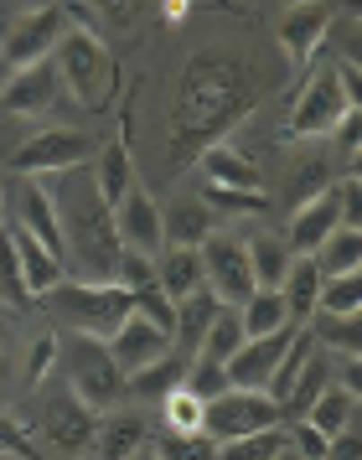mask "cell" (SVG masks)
<instances>
[{"label": "cell", "mask_w": 362, "mask_h": 460, "mask_svg": "<svg viewBox=\"0 0 362 460\" xmlns=\"http://www.w3.org/2000/svg\"><path fill=\"white\" fill-rule=\"evenodd\" d=\"M259 104V78L243 47H197L171 88V176H187L202 150L223 146Z\"/></svg>", "instance_id": "6da1fadb"}, {"label": "cell", "mask_w": 362, "mask_h": 460, "mask_svg": "<svg viewBox=\"0 0 362 460\" xmlns=\"http://www.w3.org/2000/svg\"><path fill=\"white\" fill-rule=\"evenodd\" d=\"M52 187V181H47ZM52 202H57V223H63V259H73L88 279H99V285H114V264H119V233H114V212L99 202V191L88 176L78 181H67L63 191H52Z\"/></svg>", "instance_id": "7a4b0ae2"}, {"label": "cell", "mask_w": 362, "mask_h": 460, "mask_svg": "<svg viewBox=\"0 0 362 460\" xmlns=\"http://www.w3.org/2000/svg\"><path fill=\"white\" fill-rule=\"evenodd\" d=\"M52 67L63 78V93L78 109L104 114L119 99V63H114V52L104 47V37L88 31V26H67L57 52H52Z\"/></svg>", "instance_id": "3957f363"}, {"label": "cell", "mask_w": 362, "mask_h": 460, "mask_svg": "<svg viewBox=\"0 0 362 460\" xmlns=\"http://www.w3.org/2000/svg\"><path fill=\"white\" fill-rule=\"evenodd\" d=\"M57 367L67 373V388L84 398L93 414H109L125 403V367L114 362L109 341L84 332H67L57 336Z\"/></svg>", "instance_id": "277c9868"}, {"label": "cell", "mask_w": 362, "mask_h": 460, "mask_svg": "<svg viewBox=\"0 0 362 460\" xmlns=\"http://www.w3.org/2000/svg\"><path fill=\"white\" fill-rule=\"evenodd\" d=\"M47 315H57L67 332H84V336H109L119 332V321L129 315V290L125 285H99V279H57L47 290Z\"/></svg>", "instance_id": "5b68a950"}, {"label": "cell", "mask_w": 362, "mask_h": 460, "mask_svg": "<svg viewBox=\"0 0 362 460\" xmlns=\"http://www.w3.org/2000/svg\"><path fill=\"white\" fill-rule=\"evenodd\" d=\"M275 424H285V414H279V403L264 388H223L217 398L202 403V435L217 439V445L275 429Z\"/></svg>", "instance_id": "8992f818"}, {"label": "cell", "mask_w": 362, "mask_h": 460, "mask_svg": "<svg viewBox=\"0 0 362 460\" xmlns=\"http://www.w3.org/2000/svg\"><path fill=\"white\" fill-rule=\"evenodd\" d=\"M358 99L341 88L337 78V63L331 67H316V78L300 88L296 109H290V119H285V140H321V135H331L341 125V114H352Z\"/></svg>", "instance_id": "52a82bcc"}, {"label": "cell", "mask_w": 362, "mask_h": 460, "mask_svg": "<svg viewBox=\"0 0 362 460\" xmlns=\"http://www.w3.org/2000/svg\"><path fill=\"white\" fill-rule=\"evenodd\" d=\"M93 140L84 129H37L16 155H11V171L16 176H31V181H47V176H63V171H84L93 161Z\"/></svg>", "instance_id": "ba28073f"}, {"label": "cell", "mask_w": 362, "mask_h": 460, "mask_svg": "<svg viewBox=\"0 0 362 460\" xmlns=\"http://www.w3.org/2000/svg\"><path fill=\"white\" fill-rule=\"evenodd\" d=\"M67 26L73 22H67L63 5H31V11H22V16L11 22V31H5V42H0L5 73H22V67H31V63H47V58L57 52Z\"/></svg>", "instance_id": "9c48e42d"}, {"label": "cell", "mask_w": 362, "mask_h": 460, "mask_svg": "<svg viewBox=\"0 0 362 460\" xmlns=\"http://www.w3.org/2000/svg\"><path fill=\"white\" fill-rule=\"evenodd\" d=\"M202 279L207 290L217 295V305H243L254 295V270H249V238H234L228 228H217L207 243H202Z\"/></svg>", "instance_id": "30bf717a"}, {"label": "cell", "mask_w": 362, "mask_h": 460, "mask_svg": "<svg viewBox=\"0 0 362 460\" xmlns=\"http://www.w3.org/2000/svg\"><path fill=\"white\" fill-rule=\"evenodd\" d=\"M93 429H99V414H93L73 388H67V394H52L42 403V424H37V435L52 445V456H63V460L88 456V450H93Z\"/></svg>", "instance_id": "8fae6325"}, {"label": "cell", "mask_w": 362, "mask_h": 460, "mask_svg": "<svg viewBox=\"0 0 362 460\" xmlns=\"http://www.w3.org/2000/svg\"><path fill=\"white\" fill-rule=\"evenodd\" d=\"M326 31H331V5H326V0H290L275 22V37H279V47H285V63L290 67L311 63L316 47L326 42Z\"/></svg>", "instance_id": "7c38bea8"}, {"label": "cell", "mask_w": 362, "mask_h": 460, "mask_svg": "<svg viewBox=\"0 0 362 460\" xmlns=\"http://www.w3.org/2000/svg\"><path fill=\"white\" fill-rule=\"evenodd\" d=\"M109 212H114V233H119V243H125V249L150 253V259L166 249V233H161V202L140 187V176L129 181V191Z\"/></svg>", "instance_id": "4fadbf2b"}, {"label": "cell", "mask_w": 362, "mask_h": 460, "mask_svg": "<svg viewBox=\"0 0 362 460\" xmlns=\"http://www.w3.org/2000/svg\"><path fill=\"white\" fill-rule=\"evenodd\" d=\"M296 332L300 326H279V332H269V336H249V341L223 362V367H228V383H234V388H264V383L275 377L285 347L296 341Z\"/></svg>", "instance_id": "5bb4252c"}, {"label": "cell", "mask_w": 362, "mask_h": 460, "mask_svg": "<svg viewBox=\"0 0 362 460\" xmlns=\"http://www.w3.org/2000/svg\"><path fill=\"white\" fill-rule=\"evenodd\" d=\"M150 435H155V424H150V414L135 403H119V409H109L104 419H99V429H93V450H99V460H129L140 456L150 445Z\"/></svg>", "instance_id": "9a60e30c"}, {"label": "cell", "mask_w": 362, "mask_h": 460, "mask_svg": "<svg viewBox=\"0 0 362 460\" xmlns=\"http://www.w3.org/2000/svg\"><path fill=\"white\" fill-rule=\"evenodd\" d=\"M88 166H93V171H88V181H93V191H99V202L114 208V202L129 191V181L140 176V171H135V155H129V125H125V119H119V129L109 135L104 146L93 150V161H88Z\"/></svg>", "instance_id": "2e32d148"}, {"label": "cell", "mask_w": 362, "mask_h": 460, "mask_svg": "<svg viewBox=\"0 0 362 460\" xmlns=\"http://www.w3.org/2000/svg\"><path fill=\"white\" fill-rule=\"evenodd\" d=\"M0 99H5V109H11V114H52V109H57V99H63V78H57L52 58H47V63L22 67V73H5Z\"/></svg>", "instance_id": "e0dca14e"}, {"label": "cell", "mask_w": 362, "mask_h": 460, "mask_svg": "<svg viewBox=\"0 0 362 460\" xmlns=\"http://www.w3.org/2000/svg\"><path fill=\"white\" fill-rule=\"evenodd\" d=\"M337 228H341V202H337V187H326L321 197H311V202H300L290 212L285 243H290V253H316Z\"/></svg>", "instance_id": "ac0fdd59"}, {"label": "cell", "mask_w": 362, "mask_h": 460, "mask_svg": "<svg viewBox=\"0 0 362 460\" xmlns=\"http://www.w3.org/2000/svg\"><path fill=\"white\" fill-rule=\"evenodd\" d=\"M223 228V217H217L202 197H176L171 208H161V233H166V249H202L213 233Z\"/></svg>", "instance_id": "d6986e66"}, {"label": "cell", "mask_w": 362, "mask_h": 460, "mask_svg": "<svg viewBox=\"0 0 362 460\" xmlns=\"http://www.w3.org/2000/svg\"><path fill=\"white\" fill-rule=\"evenodd\" d=\"M192 176L202 181V187H217V191H264L259 187V166L243 155V150H234L228 140L213 150H202L192 161Z\"/></svg>", "instance_id": "ffe728a7"}, {"label": "cell", "mask_w": 362, "mask_h": 460, "mask_svg": "<svg viewBox=\"0 0 362 460\" xmlns=\"http://www.w3.org/2000/svg\"><path fill=\"white\" fill-rule=\"evenodd\" d=\"M171 347H176V341H171L161 326L140 321V315H125V321H119V332L109 336V352H114V362H119L125 373L146 367V362H155V357H166Z\"/></svg>", "instance_id": "44dd1931"}, {"label": "cell", "mask_w": 362, "mask_h": 460, "mask_svg": "<svg viewBox=\"0 0 362 460\" xmlns=\"http://www.w3.org/2000/svg\"><path fill=\"white\" fill-rule=\"evenodd\" d=\"M187 367H192V357L171 347L166 357H155V362H146V367L125 373V398H135V403H146V398L161 403L166 394H176V388L187 383Z\"/></svg>", "instance_id": "7402d4cb"}, {"label": "cell", "mask_w": 362, "mask_h": 460, "mask_svg": "<svg viewBox=\"0 0 362 460\" xmlns=\"http://www.w3.org/2000/svg\"><path fill=\"white\" fill-rule=\"evenodd\" d=\"M11 228V243H16V259H22V279H26V295L37 300V295H47L57 279H67V264L57 259L52 249H42L31 233H22L16 223H5Z\"/></svg>", "instance_id": "603a6c76"}, {"label": "cell", "mask_w": 362, "mask_h": 460, "mask_svg": "<svg viewBox=\"0 0 362 460\" xmlns=\"http://www.w3.org/2000/svg\"><path fill=\"white\" fill-rule=\"evenodd\" d=\"M321 279H326V274L316 270V259H311V253H296L290 274L279 279V300H285V311H290V321H296V326H305V321L316 315Z\"/></svg>", "instance_id": "cb8c5ba5"}, {"label": "cell", "mask_w": 362, "mask_h": 460, "mask_svg": "<svg viewBox=\"0 0 362 460\" xmlns=\"http://www.w3.org/2000/svg\"><path fill=\"white\" fill-rule=\"evenodd\" d=\"M223 311L217 305V295L202 285V290H192V295H181L176 300V332H171V341H176V352H187L192 357L197 352V341L207 336V326H213V315Z\"/></svg>", "instance_id": "d4e9b609"}, {"label": "cell", "mask_w": 362, "mask_h": 460, "mask_svg": "<svg viewBox=\"0 0 362 460\" xmlns=\"http://www.w3.org/2000/svg\"><path fill=\"white\" fill-rule=\"evenodd\" d=\"M202 253L197 249H161L155 253V290H166L171 300L202 290Z\"/></svg>", "instance_id": "484cf974"}, {"label": "cell", "mask_w": 362, "mask_h": 460, "mask_svg": "<svg viewBox=\"0 0 362 460\" xmlns=\"http://www.w3.org/2000/svg\"><path fill=\"white\" fill-rule=\"evenodd\" d=\"M296 253L279 233H254L249 238V270H254V290H279V279L290 274Z\"/></svg>", "instance_id": "4316f807"}, {"label": "cell", "mask_w": 362, "mask_h": 460, "mask_svg": "<svg viewBox=\"0 0 362 460\" xmlns=\"http://www.w3.org/2000/svg\"><path fill=\"white\" fill-rule=\"evenodd\" d=\"M300 419H311L321 435H341V429L358 424V394H347V388H337V383H326V388L316 394V403H311Z\"/></svg>", "instance_id": "83f0119b"}, {"label": "cell", "mask_w": 362, "mask_h": 460, "mask_svg": "<svg viewBox=\"0 0 362 460\" xmlns=\"http://www.w3.org/2000/svg\"><path fill=\"white\" fill-rule=\"evenodd\" d=\"M305 332H311V341H316L321 352H331V357H358L362 352V326H358V315H311L305 321Z\"/></svg>", "instance_id": "f1b7e54d"}, {"label": "cell", "mask_w": 362, "mask_h": 460, "mask_svg": "<svg viewBox=\"0 0 362 460\" xmlns=\"http://www.w3.org/2000/svg\"><path fill=\"white\" fill-rule=\"evenodd\" d=\"M238 326H243V336H269V332H279V326H296V321L285 311L279 290H254L238 305Z\"/></svg>", "instance_id": "f546056e"}, {"label": "cell", "mask_w": 362, "mask_h": 460, "mask_svg": "<svg viewBox=\"0 0 362 460\" xmlns=\"http://www.w3.org/2000/svg\"><path fill=\"white\" fill-rule=\"evenodd\" d=\"M311 259H316V270L326 274V279H331V274H358L362 270V228H337Z\"/></svg>", "instance_id": "4dcf8cb0"}, {"label": "cell", "mask_w": 362, "mask_h": 460, "mask_svg": "<svg viewBox=\"0 0 362 460\" xmlns=\"http://www.w3.org/2000/svg\"><path fill=\"white\" fill-rule=\"evenodd\" d=\"M243 341H249V336H243V326H238V311H234V305H223V311L213 315L207 336L197 341V352H192V357H207V362H228V357H234Z\"/></svg>", "instance_id": "1f68e13d"}, {"label": "cell", "mask_w": 362, "mask_h": 460, "mask_svg": "<svg viewBox=\"0 0 362 460\" xmlns=\"http://www.w3.org/2000/svg\"><path fill=\"white\" fill-rule=\"evenodd\" d=\"M0 305L11 311H26L31 295H26V279H22V259H16V243H11V228L0 223Z\"/></svg>", "instance_id": "d6a6232c"}, {"label": "cell", "mask_w": 362, "mask_h": 460, "mask_svg": "<svg viewBox=\"0 0 362 460\" xmlns=\"http://www.w3.org/2000/svg\"><path fill=\"white\" fill-rule=\"evenodd\" d=\"M316 311L321 315H358L362 311V279L358 274H331V279H321Z\"/></svg>", "instance_id": "836d02e7"}, {"label": "cell", "mask_w": 362, "mask_h": 460, "mask_svg": "<svg viewBox=\"0 0 362 460\" xmlns=\"http://www.w3.org/2000/svg\"><path fill=\"white\" fill-rule=\"evenodd\" d=\"M331 187V166H326V155H305V161H296L290 166V181H285V191H290V202H311V197H321V191Z\"/></svg>", "instance_id": "e575fe53"}, {"label": "cell", "mask_w": 362, "mask_h": 460, "mask_svg": "<svg viewBox=\"0 0 362 460\" xmlns=\"http://www.w3.org/2000/svg\"><path fill=\"white\" fill-rule=\"evenodd\" d=\"M279 450H285V424L259 429V435H243V439H223L217 445V460H275Z\"/></svg>", "instance_id": "d590c367"}, {"label": "cell", "mask_w": 362, "mask_h": 460, "mask_svg": "<svg viewBox=\"0 0 362 460\" xmlns=\"http://www.w3.org/2000/svg\"><path fill=\"white\" fill-rule=\"evenodd\" d=\"M150 450L161 460H217V439H207L202 429L197 435H171V429H161V435H150Z\"/></svg>", "instance_id": "8d00e7d4"}, {"label": "cell", "mask_w": 362, "mask_h": 460, "mask_svg": "<svg viewBox=\"0 0 362 460\" xmlns=\"http://www.w3.org/2000/svg\"><path fill=\"white\" fill-rule=\"evenodd\" d=\"M161 414H166L171 435H197V429H202V398H197L192 388H176V394L161 398Z\"/></svg>", "instance_id": "74e56055"}, {"label": "cell", "mask_w": 362, "mask_h": 460, "mask_svg": "<svg viewBox=\"0 0 362 460\" xmlns=\"http://www.w3.org/2000/svg\"><path fill=\"white\" fill-rule=\"evenodd\" d=\"M52 367H57V332H37V336H31V347H26V377H22V383L37 394Z\"/></svg>", "instance_id": "f35d334b"}, {"label": "cell", "mask_w": 362, "mask_h": 460, "mask_svg": "<svg viewBox=\"0 0 362 460\" xmlns=\"http://www.w3.org/2000/svg\"><path fill=\"white\" fill-rule=\"evenodd\" d=\"M197 197H202V202H207V208L217 212V217H243V212H264V202H269L264 191H217V187H202Z\"/></svg>", "instance_id": "ab89813d"}, {"label": "cell", "mask_w": 362, "mask_h": 460, "mask_svg": "<svg viewBox=\"0 0 362 460\" xmlns=\"http://www.w3.org/2000/svg\"><path fill=\"white\" fill-rule=\"evenodd\" d=\"M181 388H192V394L202 398V403H207V398H217L223 388H234V383H228V367H223V362L192 357V367H187V383H181Z\"/></svg>", "instance_id": "60d3db41"}, {"label": "cell", "mask_w": 362, "mask_h": 460, "mask_svg": "<svg viewBox=\"0 0 362 460\" xmlns=\"http://www.w3.org/2000/svg\"><path fill=\"white\" fill-rule=\"evenodd\" d=\"M114 285H125L129 295L146 290V285H155V259H150V253L125 249V253H119V264H114Z\"/></svg>", "instance_id": "b9f144b4"}, {"label": "cell", "mask_w": 362, "mask_h": 460, "mask_svg": "<svg viewBox=\"0 0 362 460\" xmlns=\"http://www.w3.org/2000/svg\"><path fill=\"white\" fill-rule=\"evenodd\" d=\"M285 439H290V450L300 460H326V445H331V435H321L311 419H290L285 424Z\"/></svg>", "instance_id": "7bdbcfd3"}, {"label": "cell", "mask_w": 362, "mask_h": 460, "mask_svg": "<svg viewBox=\"0 0 362 460\" xmlns=\"http://www.w3.org/2000/svg\"><path fill=\"white\" fill-rule=\"evenodd\" d=\"M93 11H99L109 26H119V31H125V26H135V16L146 11V0H93Z\"/></svg>", "instance_id": "ee69618b"}, {"label": "cell", "mask_w": 362, "mask_h": 460, "mask_svg": "<svg viewBox=\"0 0 362 460\" xmlns=\"http://www.w3.org/2000/svg\"><path fill=\"white\" fill-rule=\"evenodd\" d=\"M0 450H16L22 460H47L42 450H37V445L26 439V429H22V424H11L5 414H0Z\"/></svg>", "instance_id": "f6af8a7d"}, {"label": "cell", "mask_w": 362, "mask_h": 460, "mask_svg": "<svg viewBox=\"0 0 362 460\" xmlns=\"http://www.w3.org/2000/svg\"><path fill=\"white\" fill-rule=\"evenodd\" d=\"M326 460H362L358 424H352V429H341V435H331V445H326Z\"/></svg>", "instance_id": "bcb514c9"}, {"label": "cell", "mask_w": 362, "mask_h": 460, "mask_svg": "<svg viewBox=\"0 0 362 460\" xmlns=\"http://www.w3.org/2000/svg\"><path fill=\"white\" fill-rule=\"evenodd\" d=\"M331 135H337V146L358 161V109H352V114H341V125L331 129Z\"/></svg>", "instance_id": "7dc6e473"}, {"label": "cell", "mask_w": 362, "mask_h": 460, "mask_svg": "<svg viewBox=\"0 0 362 460\" xmlns=\"http://www.w3.org/2000/svg\"><path fill=\"white\" fill-rule=\"evenodd\" d=\"M187 16V0H166V22H181Z\"/></svg>", "instance_id": "c3c4849f"}, {"label": "cell", "mask_w": 362, "mask_h": 460, "mask_svg": "<svg viewBox=\"0 0 362 460\" xmlns=\"http://www.w3.org/2000/svg\"><path fill=\"white\" fill-rule=\"evenodd\" d=\"M275 460H300V456H296V450H290V439H285V450H279V456H275Z\"/></svg>", "instance_id": "681fc988"}, {"label": "cell", "mask_w": 362, "mask_h": 460, "mask_svg": "<svg viewBox=\"0 0 362 460\" xmlns=\"http://www.w3.org/2000/svg\"><path fill=\"white\" fill-rule=\"evenodd\" d=\"M129 460H161V456H155V450H150V445H146V450H140V456H129Z\"/></svg>", "instance_id": "f907efd6"}, {"label": "cell", "mask_w": 362, "mask_h": 460, "mask_svg": "<svg viewBox=\"0 0 362 460\" xmlns=\"http://www.w3.org/2000/svg\"><path fill=\"white\" fill-rule=\"evenodd\" d=\"M0 88H5V63H0Z\"/></svg>", "instance_id": "816d5d0a"}, {"label": "cell", "mask_w": 362, "mask_h": 460, "mask_svg": "<svg viewBox=\"0 0 362 460\" xmlns=\"http://www.w3.org/2000/svg\"><path fill=\"white\" fill-rule=\"evenodd\" d=\"M0 352H5V332H0Z\"/></svg>", "instance_id": "f5cc1de1"}]
</instances>
